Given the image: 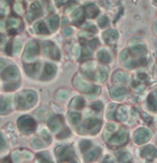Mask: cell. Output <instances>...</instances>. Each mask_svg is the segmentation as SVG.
I'll return each instance as SVG.
<instances>
[{"instance_id":"obj_1","label":"cell","mask_w":157,"mask_h":163,"mask_svg":"<svg viewBox=\"0 0 157 163\" xmlns=\"http://www.w3.org/2000/svg\"><path fill=\"white\" fill-rule=\"evenodd\" d=\"M39 52V46H38L37 42L35 41H29L26 44V48H25V54H24V60L29 61L33 60L36 55Z\"/></svg>"},{"instance_id":"obj_2","label":"cell","mask_w":157,"mask_h":163,"mask_svg":"<svg viewBox=\"0 0 157 163\" xmlns=\"http://www.w3.org/2000/svg\"><path fill=\"white\" fill-rule=\"evenodd\" d=\"M43 53L54 60L60 58V53H59L58 49L51 42H43Z\"/></svg>"},{"instance_id":"obj_3","label":"cell","mask_w":157,"mask_h":163,"mask_svg":"<svg viewBox=\"0 0 157 163\" xmlns=\"http://www.w3.org/2000/svg\"><path fill=\"white\" fill-rule=\"evenodd\" d=\"M152 136V132L147 129H139L135 133V141L137 144H143L147 141Z\"/></svg>"},{"instance_id":"obj_4","label":"cell","mask_w":157,"mask_h":163,"mask_svg":"<svg viewBox=\"0 0 157 163\" xmlns=\"http://www.w3.org/2000/svg\"><path fill=\"white\" fill-rule=\"evenodd\" d=\"M141 156L146 160H153L157 158V149L154 146H146L141 150Z\"/></svg>"},{"instance_id":"obj_5","label":"cell","mask_w":157,"mask_h":163,"mask_svg":"<svg viewBox=\"0 0 157 163\" xmlns=\"http://www.w3.org/2000/svg\"><path fill=\"white\" fill-rule=\"evenodd\" d=\"M74 85H75L80 91H82V92H88L90 89V84H88L87 82L84 81L80 76L75 77V79H74Z\"/></svg>"},{"instance_id":"obj_6","label":"cell","mask_w":157,"mask_h":163,"mask_svg":"<svg viewBox=\"0 0 157 163\" xmlns=\"http://www.w3.org/2000/svg\"><path fill=\"white\" fill-rule=\"evenodd\" d=\"M3 77H5V79H8V80L16 79V78L18 77L17 68H16V67H14V66L9 67V68L6 69V71L3 73Z\"/></svg>"},{"instance_id":"obj_7","label":"cell","mask_w":157,"mask_h":163,"mask_svg":"<svg viewBox=\"0 0 157 163\" xmlns=\"http://www.w3.org/2000/svg\"><path fill=\"white\" fill-rule=\"evenodd\" d=\"M126 95V90L122 86H114L111 90V96L115 99H121Z\"/></svg>"},{"instance_id":"obj_8","label":"cell","mask_w":157,"mask_h":163,"mask_svg":"<svg viewBox=\"0 0 157 163\" xmlns=\"http://www.w3.org/2000/svg\"><path fill=\"white\" fill-rule=\"evenodd\" d=\"M127 138H128V135H127V133L124 132V131H122V132H120L118 134H116L115 136L111 139V144L120 145V144L125 143V141H127Z\"/></svg>"},{"instance_id":"obj_9","label":"cell","mask_w":157,"mask_h":163,"mask_svg":"<svg viewBox=\"0 0 157 163\" xmlns=\"http://www.w3.org/2000/svg\"><path fill=\"white\" fill-rule=\"evenodd\" d=\"M20 125L23 126L25 125V131L33 130L35 128V122L30 119L29 117H24L22 119H20Z\"/></svg>"},{"instance_id":"obj_10","label":"cell","mask_w":157,"mask_h":163,"mask_svg":"<svg viewBox=\"0 0 157 163\" xmlns=\"http://www.w3.org/2000/svg\"><path fill=\"white\" fill-rule=\"evenodd\" d=\"M113 80L115 82H121V83H127L128 81V75L124 71H116L113 76Z\"/></svg>"},{"instance_id":"obj_11","label":"cell","mask_w":157,"mask_h":163,"mask_svg":"<svg viewBox=\"0 0 157 163\" xmlns=\"http://www.w3.org/2000/svg\"><path fill=\"white\" fill-rule=\"evenodd\" d=\"M117 37H118L117 31L114 30V29H109V30H107L103 34V38H105V41H108V42L115 41V40L117 39Z\"/></svg>"},{"instance_id":"obj_12","label":"cell","mask_w":157,"mask_h":163,"mask_svg":"<svg viewBox=\"0 0 157 163\" xmlns=\"http://www.w3.org/2000/svg\"><path fill=\"white\" fill-rule=\"evenodd\" d=\"M147 105L152 110H157V91L153 92L152 94L148 96L147 99Z\"/></svg>"},{"instance_id":"obj_13","label":"cell","mask_w":157,"mask_h":163,"mask_svg":"<svg viewBox=\"0 0 157 163\" xmlns=\"http://www.w3.org/2000/svg\"><path fill=\"white\" fill-rule=\"evenodd\" d=\"M85 12H86V15H87V18H95V16L98 15L99 13V9L97 6L95 5H90L87 6V7L85 8Z\"/></svg>"},{"instance_id":"obj_14","label":"cell","mask_w":157,"mask_h":163,"mask_svg":"<svg viewBox=\"0 0 157 163\" xmlns=\"http://www.w3.org/2000/svg\"><path fill=\"white\" fill-rule=\"evenodd\" d=\"M48 24L50 26L51 30H56L59 26V18L58 16L56 15H51L50 18H48Z\"/></svg>"},{"instance_id":"obj_15","label":"cell","mask_w":157,"mask_h":163,"mask_svg":"<svg viewBox=\"0 0 157 163\" xmlns=\"http://www.w3.org/2000/svg\"><path fill=\"white\" fill-rule=\"evenodd\" d=\"M130 52L132 55L137 56V58H144V55H145V49H144V46H133V48L130 50Z\"/></svg>"},{"instance_id":"obj_16","label":"cell","mask_w":157,"mask_h":163,"mask_svg":"<svg viewBox=\"0 0 157 163\" xmlns=\"http://www.w3.org/2000/svg\"><path fill=\"white\" fill-rule=\"evenodd\" d=\"M127 115H128V110H127L126 107H124V106L118 107L117 111H116V118H117V120L124 121V120H126Z\"/></svg>"},{"instance_id":"obj_17","label":"cell","mask_w":157,"mask_h":163,"mask_svg":"<svg viewBox=\"0 0 157 163\" xmlns=\"http://www.w3.org/2000/svg\"><path fill=\"white\" fill-rule=\"evenodd\" d=\"M41 10H42V7L39 2H33V5H31L33 18H38V16H40V14H41Z\"/></svg>"},{"instance_id":"obj_18","label":"cell","mask_w":157,"mask_h":163,"mask_svg":"<svg viewBox=\"0 0 157 163\" xmlns=\"http://www.w3.org/2000/svg\"><path fill=\"white\" fill-rule=\"evenodd\" d=\"M35 29L38 34H42V35H48V29L46 28L45 24L42 22H39L35 25Z\"/></svg>"},{"instance_id":"obj_19","label":"cell","mask_w":157,"mask_h":163,"mask_svg":"<svg viewBox=\"0 0 157 163\" xmlns=\"http://www.w3.org/2000/svg\"><path fill=\"white\" fill-rule=\"evenodd\" d=\"M98 58L101 61L102 63H109L110 60H111V58H110V54L107 52L105 50H101L99 51L98 53Z\"/></svg>"},{"instance_id":"obj_20","label":"cell","mask_w":157,"mask_h":163,"mask_svg":"<svg viewBox=\"0 0 157 163\" xmlns=\"http://www.w3.org/2000/svg\"><path fill=\"white\" fill-rule=\"evenodd\" d=\"M25 96V101L29 104V105H33L36 103V99H37V95L35 92H27L26 94H24Z\"/></svg>"},{"instance_id":"obj_21","label":"cell","mask_w":157,"mask_h":163,"mask_svg":"<svg viewBox=\"0 0 157 163\" xmlns=\"http://www.w3.org/2000/svg\"><path fill=\"white\" fill-rule=\"evenodd\" d=\"M107 78H108V68L105 66H101L100 68H99V71H98L99 81H105Z\"/></svg>"},{"instance_id":"obj_22","label":"cell","mask_w":157,"mask_h":163,"mask_svg":"<svg viewBox=\"0 0 157 163\" xmlns=\"http://www.w3.org/2000/svg\"><path fill=\"white\" fill-rule=\"evenodd\" d=\"M56 71V67L52 64H46L45 65V68H44V74H45L48 77H52L53 75L55 74Z\"/></svg>"},{"instance_id":"obj_23","label":"cell","mask_w":157,"mask_h":163,"mask_svg":"<svg viewBox=\"0 0 157 163\" xmlns=\"http://www.w3.org/2000/svg\"><path fill=\"white\" fill-rule=\"evenodd\" d=\"M10 108V103L7 98L0 99V113H6Z\"/></svg>"},{"instance_id":"obj_24","label":"cell","mask_w":157,"mask_h":163,"mask_svg":"<svg viewBox=\"0 0 157 163\" xmlns=\"http://www.w3.org/2000/svg\"><path fill=\"white\" fill-rule=\"evenodd\" d=\"M40 68V64H33V65H28L26 66V70L29 75H33V74H37L38 70Z\"/></svg>"},{"instance_id":"obj_25","label":"cell","mask_w":157,"mask_h":163,"mask_svg":"<svg viewBox=\"0 0 157 163\" xmlns=\"http://www.w3.org/2000/svg\"><path fill=\"white\" fill-rule=\"evenodd\" d=\"M13 54H17V53H20L21 49H22V41L18 39H16L15 41H14L13 43Z\"/></svg>"},{"instance_id":"obj_26","label":"cell","mask_w":157,"mask_h":163,"mask_svg":"<svg viewBox=\"0 0 157 163\" xmlns=\"http://www.w3.org/2000/svg\"><path fill=\"white\" fill-rule=\"evenodd\" d=\"M68 95H69V93H68L67 91L61 90V91H58V92L56 93V98L60 99V101H65V99H67Z\"/></svg>"},{"instance_id":"obj_27","label":"cell","mask_w":157,"mask_h":163,"mask_svg":"<svg viewBox=\"0 0 157 163\" xmlns=\"http://www.w3.org/2000/svg\"><path fill=\"white\" fill-rule=\"evenodd\" d=\"M82 15H83V11H82V9L74 10L73 13H72V20H73V21H78L80 18H82Z\"/></svg>"},{"instance_id":"obj_28","label":"cell","mask_w":157,"mask_h":163,"mask_svg":"<svg viewBox=\"0 0 157 163\" xmlns=\"http://www.w3.org/2000/svg\"><path fill=\"white\" fill-rule=\"evenodd\" d=\"M120 161L121 163H131V156L127 152H125L120 157Z\"/></svg>"},{"instance_id":"obj_29","label":"cell","mask_w":157,"mask_h":163,"mask_svg":"<svg viewBox=\"0 0 157 163\" xmlns=\"http://www.w3.org/2000/svg\"><path fill=\"white\" fill-rule=\"evenodd\" d=\"M20 25V20L15 18H11L8 20V27H17Z\"/></svg>"},{"instance_id":"obj_30","label":"cell","mask_w":157,"mask_h":163,"mask_svg":"<svg viewBox=\"0 0 157 163\" xmlns=\"http://www.w3.org/2000/svg\"><path fill=\"white\" fill-rule=\"evenodd\" d=\"M98 24L101 28H105V27H107L108 25H109V18H108L107 16H102V18L99 20Z\"/></svg>"},{"instance_id":"obj_31","label":"cell","mask_w":157,"mask_h":163,"mask_svg":"<svg viewBox=\"0 0 157 163\" xmlns=\"http://www.w3.org/2000/svg\"><path fill=\"white\" fill-rule=\"evenodd\" d=\"M83 104H84L83 99H82L81 97H78V98H74L73 99V101H72L71 105L72 106H75V107H78V108H81L82 106H83Z\"/></svg>"},{"instance_id":"obj_32","label":"cell","mask_w":157,"mask_h":163,"mask_svg":"<svg viewBox=\"0 0 157 163\" xmlns=\"http://www.w3.org/2000/svg\"><path fill=\"white\" fill-rule=\"evenodd\" d=\"M94 67H95V64L94 63H92V62H90V63H85V64L83 65V70H85L86 73H90V71H92L93 69H94Z\"/></svg>"},{"instance_id":"obj_33","label":"cell","mask_w":157,"mask_h":163,"mask_svg":"<svg viewBox=\"0 0 157 163\" xmlns=\"http://www.w3.org/2000/svg\"><path fill=\"white\" fill-rule=\"evenodd\" d=\"M59 125V120L58 118H54V119H52L50 121V126L52 128L53 131H56V129L58 128Z\"/></svg>"},{"instance_id":"obj_34","label":"cell","mask_w":157,"mask_h":163,"mask_svg":"<svg viewBox=\"0 0 157 163\" xmlns=\"http://www.w3.org/2000/svg\"><path fill=\"white\" fill-rule=\"evenodd\" d=\"M78 119H80V116H78V113H70V120H71L72 123H76V122L78 121Z\"/></svg>"},{"instance_id":"obj_35","label":"cell","mask_w":157,"mask_h":163,"mask_svg":"<svg viewBox=\"0 0 157 163\" xmlns=\"http://www.w3.org/2000/svg\"><path fill=\"white\" fill-rule=\"evenodd\" d=\"M120 60L122 61V62H125V61L128 60V51L127 50L122 51V53H121V55H120Z\"/></svg>"},{"instance_id":"obj_36","label":"cell","mask_w":157,"mask_h":163,"mask_svg":"<svg viewBox=\"0 0 157 163\" xmlns=\"http://www.w3.org/2000/svg\"><path fill=\"white\" fill-rule=\"evenodd\" d=\"M63 34L66 36V37H70V36L73 34V29H72L71 27H66V28H63Z\"/></svg>"},{"instance_id":"obj_37","label":"cell","mask_w":157,"mask_h":163,"mask_svg":"<svg viewBox=\"0 0 157 163\" xmlns=\"http://www.w3.org/2000/svg\"><path fill=\"white\" fill-rule=\"evenodd\" d=\"M98 154H99V151H94V150H93L90 153H88L87 156H86V159H87V161H92L93 159L96 158Z\"/></svg>"},{"instance_id":"obj_38","label":"cell","mask_w":157,"mask_h":163,"mask_svg":"<svg viewBox=\"0 0 157 163\" xmlns=\"http://www.w3.org/2000/svg\"><path fill=\"white\" fill-rule=\"evenodd\" d=\"M14 9H15V11L17 12V13H22L23 12V8H22V5H21L20 2L15 3V6H14Z\"/></svg>"},{"instance_id":"obj_39","label":"cell","mask_w":157,"mask_h":163,"mask_svg":"<svg viewBox=\"0 0 157 163\" xmlns=\"http://www.w3.org/2000/svg\"><path fill=\"white\" fill-rule=\"evenodd\" d=\"M98 44H99V42H98V40L97 39H94V40H92V41L90 42V46H92V48H97L98 46Z\"/></svg>"},{"instance_id":"obj_40","label":"cell","mask_w":157,"mask_h":163,"mask_svg":"<svg viewBox=\"0 0 157 163\" xmlns=\"http://www.w3.org/2000/svg\"><path fill=\"white\" fill-rule=\"evenodd\" d=\"M116 130V125L115 124H109L108 125V128H107V131H109V132H113V131H115Z\"/></svg>"},{"instance_id":"obj_41","label":"cell","mask_w":157,"mask_h":163,"mask_svg":"<svg viewBox=\"0 0 157 163\" xmlns=\"http://www.w3.org/2000/svg\"><path fill=\"white\" fill-rule=\"evenodd\" d=\"M84 28H86V29H90V31H94V33H95V31H96L97 30V29H96V27H95L94 26V25H85V26H84Z\"/></svg>"},{"instance_id":"obj_42","label":"cell","mask_w":157,"mask_h":163,"mask_svg":"<svg viewBox=\"0 0 157 163\" xmlns=\"http://www.w3.org/2000/svg\"><path fill=\"white\" fill-rule=\"evenodd\" d=\"M8 65V62L6 60H0V70L3 68V67H6Z\"/></svg>"},{"instance_id":"obj_43","label":"cell","mask_w":157,"mask_h":163,"mask_svg":"<svg viewBox=\"0 0 157 163\" xmlns=\"http://www.w3.org/2000/svg\"><path fill=\"white\" fill-rule=\"evenodd\" d=\"M83 53H84V55H87V58L90 55V51L88 50L87 48H85V49H84V50H83Z\"/></svg>"},{"instance_id":"obj_44","label":"cell","mask_w":157,"mask_h":163,"mask_svg":"<svg viewBox=\"0 0 157 163\" xmlns=\"http://www.w3.org/2000/svg\"><path fill=\"white\" fill-rule=\"evenodd\" d=\"M74 54H75L76 56L80 55V48H78V46H75V49H74Z\"/></svg>"},{"instance_id":"obj_45","label":"cell","mask_w":157,"mask_h":163,"mask_svg":"<svg viewBox=\"0 0 157 163\" xmlns=\"http://www.w3.org/2000/svg\"><path fill=\"white\" fill-rule=\"evenodd\" d=\"M93 107H95V109H97V110H99L101 108V104L100 103H96L95 105H93Z\"/></svg>"},{"instance_id":"obj_46","label":"cell","mask_w":157,"mask_h":163,"mask_svg":"<svg viewBox=\"0 0 157 163\" xmlns=\"http://www.w3.org/2000/svg\"><path fill=\"white\" fill-rule=\"evenodd\" d=\"M154 31H155V34H157V22L154 24Z\"/></svg>"},{"instance_id":"obj_47","label":"cell","mask_w":157,"mask_h":163,"mask_svg":"<svg viewBox=\"0 0 157 163\" xmlns=\"http://www.w3.org/2000/svg\"><path fill=\"white\" fill-rule=\"evenodd\" d=\"M3 26H5V25H3V22H0V28L3 29Z\"/></svg>"},{"instance_id":"obj_48","label":"cell","mask_w":157,"mask_h":163,"mask_svg":"<svg viewBox=\"0 0 157 163\" xmlns=\"http://www.w3.org/2000/svg\"><path fill=\"white\" fill-rule=\"evenodd\" d=\"M1 41H2V38H1V37H0V42H1Z\"/></svg>"},{"instance_id":"obj_49","label":"cell","mask_w":157,"mask_h":163,"mask_svg":"<svg viewBox=\"0 0 157 163\" xmlns=\"http://www.w3.org/2000/svg\"><path fill=\"white\" fill-rule=\"evenodd\" d=\"M154 1H155V2H157V0H154Z\"/></svg>"}]
</instances>
